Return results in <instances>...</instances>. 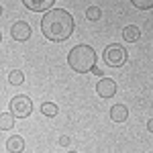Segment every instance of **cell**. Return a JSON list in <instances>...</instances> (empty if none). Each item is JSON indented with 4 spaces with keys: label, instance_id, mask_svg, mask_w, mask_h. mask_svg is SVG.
Returning a JSON list of instances; mask_svg holds the SVG:
<instances>
[{
    "label": "cell",
    "instance_id": "obj_1",
    "mask_svg": "<svg viewBox=\"0 0 153 153\" xmlns=\"http://www.w3.org/2000/svg\"><path fill=\"white\" fill-rule=\"evenodd\" d=\"M74 16L63 8H51L49 12L43 14L41 19V31L49 41L61 43L65 39H70L74 33Z\"/></svg>",
    "mask_w": 153,
    "mask_h": 153
},
{
    "label": "cell",
    "instance_id": "obj_2",
    "mask_svg": "<svg viewBox=\"0 0 153 153\" xmlns=\"http://www.w3.org/2000/svg\"><path fill=\"white\" fill-rule=\"evenodd\" d=\"M68 63L78 74L92 71V68L96 65V51L90 45H76L68 55Z\"/></svg>",
    "mask_w": 153,
    "mask_h": 153
},
{
    "label": "cell",
    "instance_id": "obj_3",
    "mask_svg": "<svg viewBox=\"0 0 153 153\" xmlns=\"http://www.w3.org/2000/svg\"><path fill=\"white\" fill-rule=\"evenodd\" d=\"M104 61H106V65H110V68L125 65V61H127V49L123 47V45H118V43L108 45L104 49Z\"/></svg>",
    "mask_w": 153,
    "mask_h": 153
},
{
    "label": "cell",
    "instance_id": "obj_4",
    "mask_svg": "<svg viewBox=\"0 0 153 153\" xmlns=\"http://www.w3.org/2000/svg\"><path fill=\"white\" fill-rule=\"evenodd\" d=\"M31 110H33V102L29 96L19 94L10 100V114L14 118H27L31 114Z\"/></svg>",
    "mask_w": 153,
    "mask_h": 153
},
{
    "label": "cell",
    "instance_id": "obj_5",
    "mask_svg": "<svg viewBox=\"0 0 153 153\" xmlns=\"http://www.w3.org/2000/svg\"><path fill=\"white\" fill-rule=\"evenodd\" d=\"M96 92L102 98H112V96L117 94V82L110 80V78H102L100 82L96 84Z\"/></svg>",
    "mask_w": 153,
    "mask_h": 153
},
{
    "label": "cell",
    "instance_id": "obj_6",
    "mask_svg": "<svg viewBox=\"0 0 153 153\" xmlns=\"http://www.w3.org/2000/svg\"><path fill=\"white\" fill-rule=\"evenodd\" d=\"M10 35H12L14 41H27L31 37V27H29V23H25V21H16L10 29Z\"/></svg>",
    "mask_w": 153,
    "mask_h": 153
},
{
    "label": "cell",
    "instance_id": "obj_7",
    "mask_svg": "<svg viewBox=\"0 0 153 153\" xmlns=\"http://www.w3.org/2000/svg\"><path fill=\"white\" fill-rule=\"evenodd\" d=\"M55 0H23V4L33 12H43V10H49L53 6Z\"/></svg>",
    "mask_w": 153,
    "mask_h": 153
},
{
    "label": "cell",
    "instance_id": "obj_8",
    "mask_svg": "<svg viewBox=\"0 0 153 153\" xmlns=\"http://www.w3.org/2000/svg\"><path fill=\"white\" fill-rule=\"evenodd\" d=\"M110 118L114 120V123H125L127 118H129V110H127V106L125 104H114L110 108Z\"/></svg>",
    "mask_w": 153,
    "mask_h": 153
},
{
    "label": "cell",
    "instance_id": "obj_9",
    "mask_svg": "<svg viewBox=\"0 0 153 153\" xmlns=\"http://www.w3.org/2000/svg\"><path fill=\"white\" fill-rule=\"evenodd\" d=\"M6 149H8L10 153H23L25 139H23V137H19V135H12L10 139L6 141Z\"/></svg>",
    "mask_w": 153,
    "mask_h": 153
},
{
    "label": "cell",
    "instance_id": "obj_10",
    "mask_svg": "<svg viewBox=\"0 0 153 153\" xmlns=\"http://www.w3.org/2000/svg\"><path fill=\"white\" fill-rule=\"evenodd\" d=\"M139 37H141V31H139L135 25H129V27H125V29H123V39H125V41H129V43L137 41Z\"/></svg>",
    "mask_w": 153,
    "mask_h": 153
},
{
    "label": "cell",
    "instance_id": "obj_11",
    "mask_svg": "<svg viewBox=\"0 0 153 153\" xmlns=\"http://www.w3.org/2000/svg\"><path fill=\"white\" fill-rule=\"evenodd\" d=\"M14 127V117H12L10 112H2L0 114V129L2 131H8Z\"/></svg>",
    "mask_w": 153,
    "mask_h": 153
},
{
    "label": "cell",
    "instance_id": "obj_12",
    "mask_svg": "<svg viewBox=\"0 0 153 153\" xmlns=\"http://www.w3.org/2000/svg\"><path fill=\"white\" fill-rule=\"evenodd\" d=\"M25 80V74L21 70H12L10 74H8V82L12 84V86H21Z\"/></svg>",
    "mask_w": 153,
    "mask_h": 153
},
{
    "label": "cell",
    "instance_id": "obj_13",
    "mask_svg": "<svg viewBox=\"0 0 153 153\" xmlns=\"http://www.w3.org/2000/svg\"><path fill=\"white\" fill-rule=\"evenodd\" d=\"M41 112H43L45 117H55V114H57V106L53 104V102H43V104H41Z\"/></svg>",
    "mask_w": 153,
    "mask_h": 153
},
{
    "label": "cell",
    "instance_id": "obj_14",
    "mask_svg": "<svg viewBox=\"0 0 153 153\" xmlns=\"http://www.w3.org/2000/svg\"><path fill=\"white\" fill-rule=\"evenodd\" d=\"M100 16H102V10H100L98 6H90V8L86 10V19H88V21H98Z\"/></svg>",
    "mask_w": 153,
    "mask_h": 153
},
{
    "label": "cell",
    "instance_id": "obj_15",
    "mask_svg": "<svg viewBox=\"0 0 153 153\" xmlns=\"http://www.w3.org/2000/svg\"><path fill=\"white\" fill-rule=\"evenodd\" d=\"M131 2H133V6H137V8H141V10L153 8V0H131Z\"/></svg>",
    "mask_w": 153,
    "mask_h": 153
},
{
    "label": "cell",
    "instance_id": "obj_16",
    "mask_svg": "<svg viewBox=\"0 0 153 153\" xmlns=\"http://www.w3.org/2000/svg\"><path fill=\"white\" fill-rule=\"evenodd\" d=\"M59 145H70V137L68 135H61L59 137Z\"/></svg>",
    "mask_w": 153,
    "mask_h": 153
},
{
    "label": "cell",
    "instance_id": "obj_17",
    "mask_svg": "<svg viewBox=\"0 0 153 153\" xmlns=\"http://www.w3.org/2000/svg\"><path fill=\"white\" fill-rule=\"evenodd\" d=\"M147 129H149V133H153V118L147 123Z\"/></svg>",
    "mask_w": 153,
    "mask_h": 153
},
{
    "label": "cell",
    "instance_id": "obj_18",
    "mask_svg": "<svg viewBox=\"0 0 153 153\" xmlns=\"http://www.w3.org/2000/svg\"><path fill=\"white\" fill-rule=\"evenodd\" d=\"M0 14H2V4H0Z\"/></svg>",
    "mask_w": 153,
    "mask_h": 153
},
{
    "label": "cell",
    "instance_id": "obj_19",
    "mask_svg": "<svg viewBox=\"0 0 153 153\" xmlns=\"http://www.w3.org/2000/svg\"><path fill=\"white\" fill-rule=\"evenodd\" d=\"M0 41H2V35H0Z\"/></svg>",
    "mask_w": 153,
    "mask_h": 153
},
{
    "label": "cell",
    "instance_id": "obj_20",
    "mask_svg": "<svg viewBox=\"0 0 153 153\" xmlns=\"http://www.w3.org/2000/svg\"><path fill=\"white\" fill-rule=\"evenodd\" d=\"M70 153H76V151H70Z\"/></svg>",
    "mask_w": 153,
    "mask_h": 153
}]
</instances>
